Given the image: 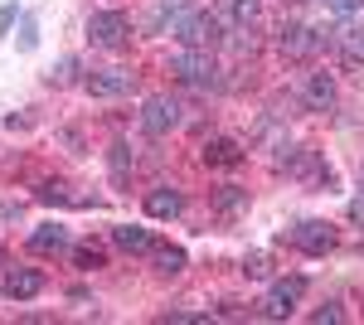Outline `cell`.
Instances as JSON below:
<instances>
[{
  "label": "cell",
  "mask_w": 364,
  "mask_h": 325,
  "mask_svg": "<svg viewBox=\"0 0 364 325\" xmlns=\"http://www.w3.org/2000/svg\"><path fill=\"white\" fill-rule=\"evenodd\" d=\"M39 199H44V204H68V190H63L58 180H44V185H39Z\"/></svg>",
  "instance_id": "cell-20"
},
{
  "label": "cell",
  "mask_w": 364,
  "mask_h": 325,
  "mask_svg": "<svg viewBox=\"0 0 364 325\" xmlns=\"http://www.w3.org/2000/svg\"><path fill=\"white\" fill-rule=\"evenodd\" d=\"M180 122H185V107H180L170 92H156V97H146V102H141V132L166 136V132H175Z\"/></svg>",
  "instance_id": "cell-3"
},
{
  "label": "cell",
  "mask_w": 364,
  "mask_h": 325,
  "mask_svg": "<svg viewBox=\"0 0 364 325\" xmlns=\"http://www.w3.org/2000/svg\"><path fill=\"white\" fill-rule=\"evenodd\" d=\"M219 15L248 29V25H257V15H262V0H219Z\"/></svg>",
  "instance_id": "cell-15"
},
{
  "label": "cell",
  "mask_w": 364,
  "mask_h": 325,
  "mask_svg": "<svg viewBox=\"0 0 364 325\" xmlns=\"http://www.w3.org/2000/svg\"><path fill=\"white\" fill-rule=\"evenodd\" d=\"M321 44H326V39H321L316 29H306V25H282L277 29V49L287 58H311Z\"/></svg>",
  "instance_id": "cell-7"
},
{
  "label": "cell",
  "mask_w": 364,
  "mask_h": 325,
  "mask_svg": "<svg viewBox=\"0 0 364 325\" xmlns=\"http://www.w3.org/2000/svg\"><path fill=\"white\" fill-rule=\"evenodd\" d=\"M301 297H306V277H282V282L267 287V297H262V316L267 321H287Z\"/></svg>",
  "instance_id": "cell-4"
},
{
  "label": "cell",
  "mask_w": 364,
  "mask_h": 325,
  "mask_svg": "<svg viewBox=\"0 0 364 325\" xmlns=\"http://www.w3.org/2000/svg\"><path fill=\"white\" fill-rule=\"evenodd\" d=\"M248 161V151L238 146V141H228V136H219V141H204V165H243Z\"/></svg>",
  "instance_id": "cell-13"
},
{
  "label": "cell",
  "mask_w": 364,
  "mask_h": 325,
  "mask_svg": "<svg viewBox=\"0 0 364 325\" xmlns=\"http://www.w3.org/2000/svg\"><path fill=\"white\" fill-rule=\"evenodd\" d=\"M185 209V194L175 190V185H156V190L146 194V214L151 218H175Z\"/></svg>",
  "instance_id": "cell-11"
},
{
  "label": "cell",
  "mask_w": 364,
  "mask_h": 325,
  "mask_svg": "<svg viewBox=\"0 0 364 325\" xmlns=\"http://www.w3.org/2000/svg\"><path fill=\"white\" fill-rule=\"evenodd\" d=\"M44 292V272L39 267H10L5 272V297L10 301H34Z\"/></svg>",
  "instance_id": "cell-9"
},
{
  "label": "cell",
  "mask_w": 364,
  "mask_h": 325,
  "mask_svg": "<svg viewBox=\"0 0 364 325\" xmlns=\"http://www.w3.org/2000/svg\"><path fill=\"white\" fill-rule=\"evenodd\" d=\"M156 272H161V277L185 272V247H156Z\"/></svg>",
  "instance_id": "cell-19"
},
{
  "label": "cell",
  "mask_w": 364,
  "mask_h": 325,
  "mask_svg": "<svg viewBox=\"0 0 364 325\" xmlns=\"http://www.w3.org/2000/svg\"><path fill=\"white\" fill-rule=\"evenodd\" d=\"M63 247H68V228H58V223H44L29 233V252H63Z\"/></svg>",
  "instance_id": "cell-14"
},
{
  "label": "cell",
  "mask_w": 364,
  "mask_h": 325,
  "mask_svg": "<svg viewBox=\"0 0 364 325\" xmlns=\"http://www.w3.org/2000/svg\"><path fill=\"white\" fill-rule=\"evenodd\" d=\"M301 102L311 112H331L336 107V78L331 73H306L301 78Z\"/></svg>",
  "instance_id": "cell-10"
},
{
  "label": "cell",
  "mask_w": 364,
  "mask_h": 325,
  "mask_svg": "<svg viewBox=\"0 0 364 325\" xmlns=\"http://www.w3.org/2000/svg\"><path fill=\"white\" fill-rule=\"evenodd\" d=\"M83 87L92 97H122V92H132V73H122V68H92L83 78Z\"/></svg>",
  "instance_id": "cell-8"
},
{
  "label": "cell",
  "mask_w": 364,
  "mask_h": 325,
  "mask_svg": "<svg viewBox=\"0 0 364 325\" xmlns=\"http://www.w3.org/2000/svg\"><path fill=\"white\" fill-rule=\"evenodd\" d=\"M311 321H316V325H340V321H345V311H340V306H321Z\"/></svg>",
  "instance_id": "cell-23"
},
{
  "label": "cell",
  "mask_w": 364,
  "mask_h": 325,
  "mask_svg": "<svg viewBox=\"0 0 364 325\" xmlns=\"http://www.w3.org/2000/svg\"><path fill=\"white\" fill-rule=\"evenodd\" d=\"M0 262H5V243H0Z\"/></svg>",
  "instance_id": "cell-29"
},
{
  "label": "cell",
  "mask_w": 364,
  "mask_h": 325,
  "mask_svg": "<svg viewBox=\"0 0 364 325\" xmlns=\"http://www.w3.org/2000/svg\"><path fill=\"white\" fill-rule=\"evenodd\" d=\"M243 272H248V277H267V262H262V257H248Z\"/></svg>",
  "instance_id": "cell-26"
},
{
  "label": "cell",
  "mask_w": 364,
  "mask_h": 325,
  "mask_svg": "<svg viewBox=\"0 0 364 325\" xmlns=\"http://www.w3.org/2000/svg\"><path fill=\"white\" fill-rule=\"evenodd\" d=\"M73 73H78V58H63V63H58V73H49V82H58V87H63Z\"/></svg>",
  "instance_id": "cell-24"
},
{
  "label": "cell",
  "mask_w": 364,
  "mask_h": 325,
  "mask_svg": "<svg viewBox=\"0 0 364 325\" xmlns=\"http://www.w3.org/2000/svg\"><path fill=\"white\" fill-rule=\"evenodd\" d=\"M350 218H355V223H364V199H355V204H350Z\"/></svg>",
  "instance_id": "cell-28"
},
{
  "label": "cell",
  "mask_w": 364,
  "mask_h": 325,
  "mask_svg": "<svg viewBox=\"0 0 364 325\" xmlns=\"http://www.w3.org/2000/svg\"><path fill=\"white\" fill-rule=\"evenodd\" d=\"M107 165H112V180H117V185H127V180H132V146H127V141H117L112 151H107Z\"/></svg>",
  "instance_id": "cell-18"
},
{
  "label": "cell",
  "mask_w": 364,
  "mask_h": 325,
  "mask_svg": "<svg viewBox=\"0 0 364 325\" xmlns=\"http://www.w3.org/2000/svg\"><path fill=\"white\" fill-rule=\"evenodd\" d=\"M214 209H219V214H243V209H248V190H243V185H219V190H214Z\"/></svg>",
  "instance_id": "cell-17"
},
{
  "label": "cell",
  "mask_w": 364,
  "mask_h": 325,
  "mask_svg": "<svg viewBox=\"0 0 364 325\" xmlns=\"http://www.w3.org/2000/svg\"><path fill=\"white\" fill-rule=\"evenodd\" d=\"M287 175H296V180H316V185H331V170H321V156L316 151H296L291 161H287Z\"/></svg>",
  "instance_id": "cell-12"
},
{
  "label": "cell",
  "mask_w": 364,
  "mask_h": 325,
  "mask_svg": "<svg viewBox=\"0 0 364 325\" xmlns=\"http://www.w3.org/2000/svg\"><path fill=\"white\" fill-rule=\"evenodd\" d=\"M170 73L185 87H214L219 82V63L209 58V49H180V54L170 58Z\"/></svg>",
  "instance_id": "cell-2"
},
{
  "label": "cell",
  "mask_w": 364,
  "mask_h": 325,
  "mask_svg": "<svg viewBox=\"0 0 364 325\" xmlns=\"http://www.w3.org/2000/svg\"><path fill=\"white\" fill-rule=\"evenodd\" d=\"M291 243L301 247L306 257H321V252H331V247H336V228H331V223H321V218H306V223H296V228H291Z\"/></svg>",
  "instance_id": "cell-6"
},
{
  "label": "cell",
  "mask_w": 364,
  "mask_h": 325,
  "mask_svg": "<svg viewBox=\"0 0 364 325\" xmlns=\"http://www.w3.org/2000/svg\"><path fill=\"white\" fill-rule=\"evenodd\" d=\"M34 44H39V25H34V15H25V25H20V49H34Z\"/></svg>",
  "instance_id": "cell-22"
},
{
  "label": "cell",
  "mask_w": 364,
  "mask_h": 325,
  "mask_svg": "<svg viewBox=\"0 0 364 325\" xmlns=\"http://www.w3.org/2000/svg\"><path fill=\"white\" fill-rule=\"evenodd\" d=\"M87 39L102 44V49H127V39H132V20H127L122 10H97V15L87 20Z\"/></svg>",
  "instance_id": "cell-5"
},
{
  "label": "cell",
  "mask_w": 364,
  "mask_h": 325,
  "mask_svg": "<svg viewBox=\"0 0 364 325\" xmlns=\"http://www.w3.org/2000/svg\"><path fill=\"white\" fill-rule=\"evenodd\" d=\"M73 262H78V267H102V247H73Z\"/></svg>",
  "instance_id": "cell-21"
},
{
  "label": "cell",
  "mask_w": 364,
  "mask_h": 325,
  "mask_svg": "<svg viewBox=\"0 0 364 325\" xmlns=\"http://www.w3.org/2000/svg\"><path fill=\"white\" fill-rule=\"evenodd\" d=\"M326 5H331V10H340V15H355L364 0H326Z\"/></svg>",
  "instance_id": "cell-25"
},
{
  "label": "cell",
  "mask_w": 364,
  "mask_h": 325,
  "mask_svg": "<svg viewBox=\"0 0 364 325\" xmlns=\"http://www.w3.org/2000/svg\"><path fill=\"white\" fill-rule=\"evenodd\" d=\"M15 15H20V10H15V5H0V34H5V29L15 25Z\"/></svg>",
  "instance_id": "cell-27"
},
{
  "label": "cell",
  "mask_w": 364,
  "mask_h": 325,
  "mask_svg": "<svg viewBox=\"0 0 364 325\" xmlns=\"http://www.w3.org/2000/svg\"><path fill=\"white\" fill-rule=\"evenodd\" d=\"M112 243L122 247V252H156V243H151V233H146V228H132V223H122V228H112Z\"/></svg>",
  "instance_id": "cell-16"
},
{
  "label": "cell",
  "mask_w": 364,
  "mask_h": 325,
  "mask_svg": "<svg viewBox=\"0 0 364 325\" xmlns=\"http://www.w3.org/2000/svg\"><path fill=\"white\" fill-rule=\"evenodd\" d=\"M175 39L185 44V49H214L219 39H224V25H219V15H209V10H185V15H175Z\"/></svg>",
  "instance_id": "cell-1"
}]
</instances>
